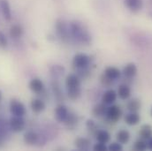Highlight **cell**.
Segmentation results:
<instances>
[{
  "label": "cell",
  "instance_id": "6da1fadb",
  "mask_svg": "<svg viewBox=\"0 0 152 151\" xmlns=\"http://www.w3.org/2000/svg\"><path fill=\"white\" fill-rule=\"evenodd\" d=\"M71 37L75 39L76 42L82 44H89L91 42V36L89 35L87 28L80 21H72L69 24Z\"/></svg>",
  "mask_w": 152,
  "mask_h": 151
},
{
  "label": "cell",
  "instance_id": "7a4b0ae2",
  "mask_svg": "<svg viewBox=\"0 0 152 151\" xmlns=\"http://www.w3.org/2000/svg\"><path fill=\"white\" fill-rule=\"evenodd\" d=\"M56 30L59 38L64 42H68L71 39V33L69 25H67L64 20H58L56 23Z\"/></svg>",
  "mask_w": 152,
  "mask_h": 151
},
{
  "label": "cell",
  "instance_id": "3957f363",
  "mask_svg": "<svg viewBox=\"0 0 152 151\" xmlns=\"http://www.w3.org/2000/svg\"><path fill=\"white\" fill-rule=\"evenodd\" d=\"M89 64H90V58L83 53L77 54L73 58V66L78 70L88 68Z\"/></svg>",
  "mask_w": 152,
  "mask_h": 151
},
{
  "label": "cell",
  "instance_id": "277c9868",
  "mask_svg": "<svg viewBox=\"0 0 152 151\" xmlns=\"http://www.w3.org/2000/svg\"><path fill=\"white\" fill-rule=\"evenodd\" d=\"M10 112L12 116L24 117L26 114V107L19 100L12 99L10 103Z\"/></svg>",
  "mask_w": 152,
  "mask_h": 151
},
{
  "label": "cell",
  "instance_id": "5b68a950",
  "mask_svg": "<svg viewBox=\"0 0 152 151\" xmlns=\"http://www.w3.org/2000/svg\"><path fill=\"white\" fill-rule=\"evenodd\" d=\"M9 125L11 128V131L14 133H20L24 130L26 122L23 117H16L13 116L10 120H9Z\"/></svg>",
  "mask_w": 152,
  "mask_h": 151
},
{
  "label": "cell",
  "instance_id": "8992f818",
  "mask_svg": "<svg viewBox=\"0 0 152 151\" xmlns=\"http://www.w3.org/2000/svg\"><path fill=\"white\" fill-rule=\"evenodd\" d=\"M122 115V111L119 108V106L112 105L109 108H107L106 112V118L110 122H117Z\"/></svg>",
  "mask_w": 152,
  "mask_h": 151
},
{
  "label": "cell",
  "instance_id": "52a82bcc",
  "mask_svg": "<svg viewBox=\"0 0 152 151\" xmlns=\"http://www.w3.org/2000/svg\"><path fill=\"white\" fill-rule=\"evenodd\" d=\"M69 113L70 112H68V109L66 105L59 104L57 106V108L55 110V117L58 122L65 123V121L66 120Z\"/></svg>",
  "mask_w": 152,
  "mask_h": 151
},
{
  "label": "cell",
  "instance_id": "ba28073f",
  "mask_svg": "<svg viewBox=\"0 0 152 151\" xmlns=\"http://www.w3.org/2000/svg\"><path fill=\"white\" fill-rule=\"evenodd\" d=\"M29 88L36 94H41L42 93L44 89V85L43 82L39 79V78H34L30 80L29 82Z\"/></svg>",
  "mask_w": 152,
  "mask_h": 151
},
{
  "label": "cell",
  "instance_id": "9c48e42d",
  "mask_svg": "<svg viewBox=\"0 0 152 151\" xmlns=\"http://www.w3.org/2000/svg\"><path fill=\"white\" fill-rule=\"evenodd\" d=\"M117 92L114 91L113 89H109L107 91L104 92V94L102 96V102L104 104H105L106 105H110L113 104L114 102L117 99Z\"/></svg>",
  "mask_w": 152,
  "mask_h": 151
},
{
  "label": "cell",
  "instance_id": "30bf717a",
  "mask_svg": "<svg viewBox=\"0 0 152 151\" xmlns=\"http://www.w3.org/2000/svg\"><path fill=\"white\" fill-rule=\"evenodd\" d=\"M126 6L133 12H139L143 5L142 0H124Z\"/></svg>",
  "mask_w": 152,
  "mask_h": 151
},
{
  "label": "cell",
  "instance_id": "8fae6325",
  "mask_svg": "<svg viewBox=\"0 0 152 151\" xmlns=\"http://www.w3.org/2000/svg\"><path fill=\"white\" fill-rule=\"evenodd\" d=\"M38 139H39V135L33 131L27 132L24 134V138H23L24 142L28 145H30V146L37 145L38 142Z\"/></svg>",
  "mask_w": 152,
  "mask_h": 151
},
{
  "label": "cell",
  "instance_id": "7c38bea8",
  "mask_svg": "<svg viewBox=\"0 0 152 151\" xmlns=\"http://www.w3.org/2000/svg\"><path fill=\"white\" fill-rule=\"evenodd\" d=\"M66 88H74L80 87V80L79 76L76 74H70L66 79Z\"/></svg>",
  "mask_w": 152,
  "mask_h": 151
},
{
  "label": "cell",
  "instance_id": "4fadbf2b",
  "mask_svg": "<svg viewBox=\"0 0 152 151\" xmlns=\"http://www.w3.org/2000/svg\"><path fill=\"white\" fill-rule=\"evenodd\" d=\"M1 11L3 13L4 18L6 20H11L12 19V11L10 4L7 0H2L1 1Z\"/></svg>",
  "mask_w": 152,
  "mask_h": 151
},
{
  "label": "cell",
  "instance_id": "5bb4252c",
  "mask_svg": "<svg viewBox=\"0 0 152 151\" xmlns=\"http://www.w3.org/2000/svg\"><path fill=\"white\" fill-rule=\"evenodd\" d=\"M141 120V117L138 114V112H130L126 114L125 117V122L128 125H137Z\"/></svg>",
  "mask_w": 152,
  "mask_h": 151
},
{
  "label": "cell",
  "instance_id": "9a60e30c",
  "mask_svg": "<svg viewBox=\"0 0 152 151\" xmlns=\"http://www.w3.org/2000/svg\"><path fill=\"white\" fill-rule=\"evenodd\" d=\"M31 109L34 112L36 113H40L44 111L45 109V104L42 99L36 98L31 101Z\"/></svg>",
  "mask_w": 152,
  "mask_h": 151
},
{
  "label": "cell",
  "instance_id": "2e32d148",
  "mask_svg": "<svg viewBox=\"0 0 152 151\" xmlns=\"http://www.w3.org/2000/svg\"><path fill=\"white\" fill-rule=\"evenodd\" d=\"M118 97L122 100H126L129 98L130 95H131V89L127 85H120L118 88V92H117Z\"/></svg>",
  "mask_w": 152,
  "mask_h": 151
},
{
  "label": "cell",
  "instance_id": "e0dca14e",
  "mask_svg": "<svg viewBox=\"0 0 152 151\" xmlns=\"http://www.w3.org/2000/svg\"><path fill=\"white\" fill-rule=\"evenodd\" d=\"M75 147L80 150H88L89 146H90V141L85 137H80L77 138L75 142Z\"/></svg>",
  "mask_w": 152,
  "mask_h": 151
},
{
  "label": "cell",
  "instance_id": "ac0fdd59",
  "mask_svg": "<svg viewBox=\"0 0 152 151\" xmlns=\"http://www.w3.org/2000/svg\"><path fill=\"white\" fill-rule=\"evenodd\" d=\"M123 74L126 78H134L137 74V67L135 64L134 63L127 64L123 69Z\"/></svg>",
  "mask_w": 152,
  "mask_h": 151
},
{
  "label": "cell",
  "instance_id": "d6986e66",
  "mask_svg": "<svg viewBox=\"0 0 152 151\" xmlns=\"http://www.w3.org/2000/svg\"><path fill=\"white\" fill-rule=\"evenodd\" d=\"M106 112H107V105L104 103L102 104H96L93 110H92V114L96 117H103L104 115L106 114Z\"/></svg>",
  "mask_w": 152,
  "mask_h": 151
},
{
  "label": "cell",
  "instance_id": "ffe728a7",
  "mask_svg": "<svg viewBox=\"0 0 152 151\" xmlns=\"http://www.w3.org/2000/svg\"><path fill=\"white\" fill-rule=\"evenodd\" d=\"M139 134L142 140H149L152 137V127L150 125H143L140 129Z\"/></svg>",
  "mask_w": 152,
  "mask_h": 151
},
{
  "label": "cell",
  "instance_id": "44dd1931",
  "mask_svg": "<svg viewBox=\"0 0 152 151\" xmlns=\"http://www.w3.org/2000/svg\"><path fill=\"white\" fill-rule=\"evenodd\" d=\"M117 141L121 143V144H126L128 142L129 139H130V133H128V131L126 130H120L118 131V133H117Z\"/></svg>",
  "mask_w": 152,
  "mask_h": 151
},
{
  "label": "cell",
  "instance_id": "7402d4cb",
  "mask_svg": "<svg viewBox=\"0 0 152 151\" xmlns=\"http://www.w3.org/2000/svg\"><path fill=\"white\" fill-rule=\"evenodd\" d=\"M11 130L9 122L6 123L4 119L0 118V138L5 140L6 136L9 134V131Z\"/></svg>",
  "mask_w": 152,
  "mask_h": 151
},
{
  "label": "cell",
  "instance_id": "603a6c76",
  "mask_svg": "<svg viewBox=\"0 0 152 151\" xmlns=\"http://www.w3.org/2000/svg\"><path fill=\"white\" fill-rule=\"evenodd\" d=\"M141 106H142L141 101L138 100V99H136V98L130 100V101L127 103V105H126L127 110H128L129 112H137L141 109Z\"/></svg>",
  "mask_w": 152,
  "mask_h": 151
},
{
  "label": "cell",
  "instance_id": "cb8c5ba5",
  "mask_svg": "<svg viewBox=\"0 0 152 151\" xmlns=\"http://www.w3.org/2000/svg\"><path fill=\"white\" fill-rule=\"evenodd\" d=\"M96 136V140L98 141V142H102V143H107L111 139V134L105 130L97 131Z\"/></svg>",
  "mask_w": 152,
  "mask_h": 151
},
{
  "label": "cell",
  "instance_id": "d4e9b609",
  "mask_svg": "<svg viewBox=\"0 0 152 151\" xmlns=\"http://www.w3.org/2000/svg\"><path fill=\"white\" fill-rule=\"evenodd\" d=\"M9 34H10L11 37L20 38L23 35V28L20 25H13L11 27Z\"/></svg>",
  "mask_w": 152,
  "mask_h": 151
},
{
  "label": "cell",
  "instance_id": "484cf974",
  "mask_svg": "<svg viewBox=\"0 0 152 151\" xmlns=\"http://www.w3.org/2000/svg\"><path fill=\"white\" fill-rule=\"evenodd\" d=\"M104 74L108 76L109 78H111L112 80H115L118 78H119V76H120V71L118 68L114 67V66H109V67H107L105 69Z\"/></svg>",
  "mask_w": 152,
  "mask_h": 151
},
{
  "label": "cell",
  "instance_id": "4316f807",
  "mask_svg": "<svg viewBox=\"0 0 152 151\" xmlns=\"http://www.w3.org/2000/svg\"><path fill=\"white\" fill-rule=\"evenodd\" d=\"M65 124L68 129H74L78 124V117L75 114L69 113L66 120L65 121Z\"/></svg>",
  "mask_w": 152,
  "mask_h": 151
},
{
  "label": "cell",
  "instance_id": "83f0119b",
  "mask_svg": "<svg viewBox=\"0 0 152 151\" xmlns=\"http://www.w3.org/2000/svg\"><path fill=\"white\" fill-rule=\"evenodd\" d=\"M80 94H81L80 87L67 89V96L71 100H77L80 96Z\"/></svg>",
  "mask_w": 152,
  "mask_h": 151
},
{
  "label": "cell",
  "instance_id": "f1b7e54d",
  "mask_svg": "<svg viewBox=\"0 0 152 151\" xmlns=\"http://www.w3.org/2000/svg\"><path fill=\"white\" fill-rule=\"evenodd\" d=\"M50 73L51 74L54 76V77H59L63 74L64 73V68L61 66H53L51 68H50Z\"/></svg>",
  "mask_w": 152,
  "mask_h": 151
},
{
  "label": "cell",
  "instance_id": "f546056e",
  "mask_svg": "<svg viewBox=\"0 0 152 151\" xmlns=\"http://www.w3.org/2000/svg\"><path fill=\"white\" fill-rule=\"evenodd\" d=\"M100 80H101V83H102V85H103V86H104V87H106V88L111 87V86L113 85V80H112L111 78H109V77L106 75L104 73L101 75Z\"/></svg>",
  "mask_w": 152,
  "mask_h": 151
},
{
  "label": "cell",
  "instance_id": "4dcf8cb0",
  "mask_svg": "<svg viewBox=\"0 0 152 151\" xmlns=\"http://www.w3.org/2000/svg\"><path fill=\"white\" fill-rule=\"evenodd\" d=\"M134 150H145L147 148H148V145L146 143V142L144 140H138L135 142L134 145Z\"/></svg>",
  "mask_w": 152,
  "mask_h": 151
},
{
  "label": "cell",
  "instance_id": "1f68e13d",
  "mask_svg": "<svg viewBox=\"0 0 152 151\" xmlns=\"http://www.w3.org/2000/svg\"><path fill=\"white\" fill-rule=\"evenodd\" d=\"M7 44H8L7 38L2 31H0V48L1 49H5L7 47Z\"/></svg>",
  "mask_w": 152,
  "mask_h": 151
},
{
  "label": "cell",
  "instance_id": "d6a6232c",
  "mask_svg": "<svg viewBox=\"0 0 152 151\" xmlns=\"http://www.w3.org/2000/svg\"><path fill=\"white\" fill-rule=\"evenodd\" d=\"M108 150L112 151H121L123 150V147H122L121 143H119V142H113L108 147Z\"/></svg>",
  "mask_w": 152,
  "mask_h": 151
},
{
  "label": "cell",
  "instance_id": "836d02e7",
  "mask_svg": "<svg viewBox=\"0 0 152 151\" xmlns=\"http://www.w3.org/2000/svg\"><path fill=\"white\" fill-rule=\"evenodd\" d=\"M94 150L96 151H106L108 150V147L105 145V143H102V142H98L94 146Z\"/></svg>",
  "mask_w": 152,
  "mask_h": 151
},
{
  "label": "cell",
  "instance_id": "e575fe53",
  "mask_svg": "<svg viewBox=\"0 0 152 151\" xmlns=\"http://www.w3.org/2000/svg\"><path fill=\"white\" fill-rule=\"evenodd\" d=\"M87 128L88 129V131H93V130L96 129V124L94 123L93 120L88 119L87 121Z\"/></svg>",
  "mask_w": 152,
  "mask_h": 151
},
{
  "label": "cell",
  "instance_id": "d590c367",
  "mask_svg": "<svg viewBox=\"0 0 152 151\" xmlns=\"http://www.w3.org/2000/svg\"><path fill=\"white\" fill-rule=\"evenodd\" d=\"M147 145H148V148H149V149L152 150V137L148 140V143H147Z\"/></svg>",
  "mask_w": 152,
  "mask_h": 151
},
{
  "label": "cell",
  "instance_id": "8d00e7d4",
  "mask_svg": "<svg viewBox=\"0 0 152 151\" xmlns=\"http://www.w3.org/2000/svg\"><path fill=\"white\" fill-rule=\"evenodd\" d=\"M4 141H5V140H4V139L0 138V149L4 147Z\"/></svg>",
  "mask_w": 152,
  "mask_h": 151
},
{
  "label": "cell",
  "instance_id": "74e56055",
  "mask_svg": "<svg viewBox=\"0 0 152 151\" xmlns=\"http://www.w3.org/2000/svg\"><path fill=\"white\" fill-rule=\"evenodd\" d=\"M1 100H2V92L0 90V102H1Z\"/></svg>",
  "mask_w": 152,
  "mask_h": 151
},
{
  "label": "cell",
  "instance_id": "f35d334b",
  "mask_svg": "<svg viewBox=\"0 0 152 151\" xmlns=\"http://www.w3.org/2000/svg\"><path fill=\"white\" fill-rule=\"evenodd\" d=\"M151 116H152V109H151Z\"/></svg>",
  "mask_w": 152,
  "mask_h": 151
}]
</instances>
